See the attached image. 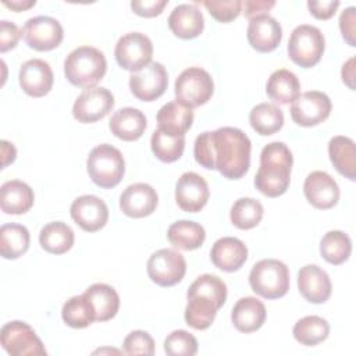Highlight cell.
<instances>
[{
  "mask_svg": "<svg viewBox=\"0 0 356 356\" xmlns=\"http://www.w3.org/2000/svg\"><path fill=\"white\" fill-rule=\"evenodd\" d=\"M167 3V0H134L131 1V8L135 14L150 18L160 15Z\"/></svg>",
  "mask_w": 356,
  "mask_h": 356,
  "instance_id": "obj_46",
  "label": "cell"
},
{
  "mask_svg": "<svg viewBox=\"0 0 356 356\" xmlns=\"http://www.w3.org/2000/svg\"><path fill=\"white\" fill-rule=\"evenodd\" d=\"M33 191L19 179H11L1 185L0 207L6 214H24L33 206Z\"/></svg>",
  "mask_w": 356,
  "mask_h": 356,
  "instance_id": "obj_27",
  "label": "cell"
},
{
  "mask_svg": "<svg viewBox=\"0 0 356 356\" xmlns=\"http://www.w3.org/2000/svg\"><path fill=\"white\" fill-rule=\"evenodd\" d=\"M75 241L74 231L63 221H53L46 224L39 234L40 246L51 254L67 253Z\"/></svg>",
  "mask_w": 356,
  "mask_h": 356,
  "instance_id": "obj_33",
  "label": "cell"
},
{
  "mask_svg": "<svg viewBox=\"0 0 356 356\" xmlns=\"http://www.w3.org/2000/svg\"><path fill=\"white\" fill-rule=\"evenodd\" d=\"M86 168L90 179L97 186L110 189L117 186L124 177V156L117 147L108 143H102L90 150L86 160Z\"/></svg>",
  "mask_w": 356,
  "mask_h": 356,
  "instance_id": "obj_5",
  "label": "cell"
},
{
  "mask_svg": "<svg viewBox=\"0 0 356 356\" xmlns=\"http://www.w3.org/2000/svg\"><path fill=\"white\" fill-rule=\"evenodd\" d=\"M17 156V150L14 147L13 143L7 142V140H1V157H3V167H7L10 163H13L15 160Z\"/></svg>",
  "mask_w": 356,
  "mask_h": 356,
  "instance_id": "obj_50",
  "label": "cell"
},
{
  "mask_svg": "<svg viewBox=\"0 0 356 356\" xmlns=\"http://www.w3.org/2000/svg\"><path fill=\"white\" fill-rule=\"evenodd\" d=\"M149 278L160 286H172L182 281L186 273L185 257L174 249H159L146 264Z\"/></svg>",
  "mask_w": 356,
  "mask_h": 356,
  "instance_id": "obj_11",
  "label": "cell"
},
{
  "mask_svg": "<svg viewBox=\"0 0 356 356\" xmlns=\"http://www.w3.org/2000/svg\"><path fill=\"white\" fill-rule=\"evenodd\" d=\"M125 355H154V341L149 332L135 330L129 332L122 343Z\"/></svg>",
  "mask_w": 356,
  "mask_h": 356,
  "instance_id": "obj_43",
  "label": "cell"
},
{
  "mask_svg": "<svg viewBox=\"0 0 356 356\" xmlns=\"http://www.w3.org/2000/svg\"><path fill=\"white\" fill-rule=\"evenodd\" d=\"M252 143L248 135L234 127L200 134L193 146L195 160L207 170H217L228 179L242 178L250 165Z\"/></svg>",
  "mask_w": 356,
  "mask_h": 356,
  "instance_id": "obj_1",
  "label": "cell"
},
{
  "mask_svg": "<svg viewBox=\"0 0 356 356\" xmlns=\"http://www.w3.org/2000/svg\"><path fill=\"white\" fill-rule=\"evenodd\" d=\"M264 209L261 203L253 197L238 199L229 211L231 222L239 229L254 228L263 218Z\"/></svg>",
  "mask_w": 356,
  "mask_h": 356,
  "instance_id": "obj_39",
  "label": "cell"
},
{
  "mask_svg": "<svg viewBox=\"0 0 356 356\" xmlns=\"http://www.w3.org/2000/svg\"><path fill=\"white\" fill-rule=\"evenodd\" d=\"M61 317L63 321L72 328H85L96 321L93 309L83 293L70 298L63 305Z\"/></svg>",
  "mask_w": 356,
  "mask_h": 356,
  "instance_id": "obj_40",
  "label": "cell"
},
{
  "mask_svg": "<svg viewBox=\"0 0 356 356\" xmlns=\"http://www.w3.org/2000/svg\"><path fill=\"white\" fill-rule=\"evenodd\" d=\"M185 321L195 330H206L211 325L220 307L227 299L225 282L213 274L199 275L186 292Z\"/></svg>",
  "mask_w": 356,
  "mask_h": 356,
  "instance_id": "obj_2",
  "label": "cell"
},
{
  "mask_svg": "<svg viewBox=\"0 0 356 356\" xmlns=\"http://www.w3.org/2000/svg\"><path fill=\"white\" fill-rule=\"evenodd\" d=\"M307 7L310 14L317 19H328L331 18L337 8L339 7V1L331 0V1H307Z\"/></svg>",
  "mask_w": 356,
  "mask_h": 356,
  "instance_id": "obj_48",
  "label": "cell"
},
{
  "mask_svg": "<svg viewBox=\"0 0 356 356\" xmlns=\"http://www.w3.org/2000/svg\"><path fill=\"white\" fill-rule=\"evenodd\" d=\"M274 6V0H245L242 1V13L246 18L252 19L254 17L267 14Z\"/></svg>",
  "mask_w": 356,
  "mask_h": 356,
  "instance_id": "obj_47",
  "label": "cell"
},
{
  "mask_svg": "<svg viewBox=\"0 0 356 356\" xmlns=\"http://www.w3.org/2000/svg\"><path fill=\"white\" fill-rule=\"evenodd\" d=\"M168 86V74L161 63H150L129 76V89L132 95L143 102L159 99Z\"/></svg>",
  "mask_w": 356,
  "mask_h": 356,
  "instance_id": "obj_14",
  "label": "cell"
},
{
  "mask_svg": "<svg viewBox=\"0 0 356 356\" xmlns=\"http://www.w3.org/2000/svg\"><path fill=\"white\" fill-rule=\"evenodd\" d=\"M0 342L11 356L46 355V349L35 330L25 321H10L1 327Z\"/></svg>",
  "mask_w": 356,
  "mask_h": 356,
  "instance_id": "obj_10",
  "label": "cell"
},
{
  "mask_svg": "<svg viewBox=\"0 0 356 356\" xmlns=\"http://www.w3.org/2000/svg\"><path fill=\"white\" fill-rule=\"evenodd\" d=\"M103 352H115V353H118V350H115V349H99V350H95V353H103Z\"/></svg>",
  "mask_w": 356,
  "mask_h": 356,
  "instance_id": "obj_52",
  "label": "cell"
},
{
  "mask_svg": "<svg viewBox=\"0 0 356 356\" xmlns=\"http://www.w3.org/2000/svg\"><path fill=\"white\" fill-rule=\"evenodd\" d=\"M246 36L249 44L254 50L260 53H268L277 49L281 43L282 28L275 18L264 14L249 19Z\"/></svg>",
  "mask_w": 356,
  "mask_h": 356,
  "instance_id": "obj_21",
  "label": "cell"
},
{
  "mask_svg": "<svg viewBox=\"0 0 356 356\" xmlns=\"http://www.w3.org/2000/svg\"><path fill=\"white\" fill-rule=\"evenodd\" d=\"M3 4L6 7H8V8H11L13 11L19 13V11H25V10L31 8V7H33L36 4V1L35 0H22V1L21 0H11V1L4 0Z\"/></svg>",
  "mask_w": 356,
  "mask_h": 356,
  "instance_id": "obj_51",
  "label": "cell"
},
{
  "mask_svg": "<svg viewBox=\"0 0 356 356\" xmlns=\"http://www.w3.org/2000/svg\"><path fill=\"white\" fill-rule=\"evenodd\" d=\"M168 28L179 39H193L203 32L204 18L195 4H179L168 17Z\"/></svg>",
  "mask_w": 356,
  "mask_h": 356,
  "instance_id": "obj_24",
  "label": "cell"
},
{
  "mask_svg": "<svg viewBox=\"0 0 356 356\" xmlns=\"http://www.w3.org/2000/svg\"><path fill=\"white\" fill-rule=\"evenodd\" d=\"M22 36L26 44L38 51H49L56 49L64 38L61 24L47 15H38L29 18L24 28Z\"/></svg>",
  "mask_w": 356,
  "mask_h": 356,
  "instance_id": "obj_13",
  "label": "cell"
},
{
  "mask_svg": "<svg viewBox=\"0 0 356 356\" xmlns=\"http://www.w3.org/2000/svg\"><path fill=\"white\" fill-rule=\"evenodd\" d=\"M164 350L170 356H193L197 353V341L188 331L175 330L165 338Z\"/></svg>",
  "mask_w": 356,
  "mask_h": 356,
  "instance_id": "obj_41",
  "label": "cell"
},
{
  "mask_svg": "<svg viewBox=\"0 0 356 356\" xmlns=\"http://www.w3.org/2000/svg\"><path fill=\"white\" fill-rule=\"evenodd\" d=\"M325 40L323 32L313 25H298L288 40L289 58L302 68L314 67L324 53Z\"/></svg>",
  "mask_w": 356,
  "mask_h": 356,
  "instance_id": "obj_7",
  "label": "cell"
},
{
  "mask_svg": "<svg viewBox=\"0 0 356 356\" xmlns=\"http://www.w3.org/2000/svg\"><path fill=\"white\" fill-rule=\"evenodd\" d=\"M266 93L271 100L288 104L300 95V82L292 71L281 68L270 75L266 83Z\"/></svg>",
  "mask_w": 356,
  "mask_h": 356,
  "instance_id": "obj_31",
  "label": "cell"
},
{
  "mask_svg": "<svg viewBox=\"0 0 356 356\" xmlns=\"http://www.w3.org/2000/svg\"><path fill=\"white\" fill-rule=\"evenodd\" d=\"M266 307L261 300L253 296L241 298L231 312L234 327L243 334L257 331L266 321Z\"/></svg>",
  "mask_w": 356,
  "mask_h": 356,
  "instance_id": "obj_25",
  "label": "cell"
},
{
  "mask_svg": "<svg viewBox=\"0 0 356 356\" xmlns=\"http://www.w3.org/2000/svg\"><path fill=\"white\" fill-rule=\"evenodd\" d=\"M356 8L355 7H348L342 11L339 17V29L342 33V38L346 40V43L352 47L356 46L355 35H356Z\"/></svg>",
  "mask_w": 356,
  "mask_h": 356,
  "instance_id": "obj_45",
  "label": "cell"
},
{
  "mask_svg": "<svg viewBox=\"0 0 356 356\" xmlns=\"http://www.w3.org/2000/svg\"><path fill=\"white\" fill-rule=\"evenodd\" d=\"M341 75H342V81L343 83H346L349 86V89L355 90V57H350L343 65H342V71H341Z\"/></svg>",
  "mask_w": 356,
  "mask_h": 356,
  "instance_id": "obj_49",
  "label": "cell"
},
{
  "mask_svg": "<svg viewBox=\"0 0 356 356\" xmlns=\"http://www.w3.org/2000/svg\"><path fill=\"white\" fill-rule=\"evenodd\" d=\"M293 157L282 142L266 145L260 153V167L254 177V185L263 195L277 197L286 192L291 182Z\"/></svg>",
  "mask_w": 356,
  "mask_h": 356,
  "instance_id": "obj_3",
  "label": "cell"
},
{
  "mask_svg": "<svg viewBox=\"0 0 356 356\" xmlns=\"http://www.w3.org/2000/svg\"><path fill=\"white\" fill-rule=\"evenodd\" d=\"M328 156L337 171L350 181L356 178V147L348 136H334L328 143Z\"/></svg>",
  "mask_w": 356,
  "mask_h": 356,
  "instance_id": "obj_29",
  "label": "cell"
},
{
  "mask_svg": "<svg viewBox=\"0 0 356 356\" xmlns=\"http://www.w3.org/2000/svg\"><path fill=\"white\" fill-rule=\"evenodd\" d=\"M150 146L153 154L163 163L177 161L185 149V135H174L163 129H156L152 134Z\"/></svg>",
  "mask_w": 356,
  "mask_h": 356,
  "instance_id": "obj_36",
  "label": "cell"
},
{
  "mask_svg": "<svg viewBox=\"0 0 356 356\" xmlns=\"http://www.w3.org/2000/svg\"><path fill=\"white\" fill-rule=\"evenodd\" d=\"M114 107V96L106 88L85 89L72 106V115L82 124L104 118Z\"/></svg>",
  "mask_w": 356,
  "mask_h": 356,
  "instance_id": "obj_15",
  "label": "cell"
},
{
  "mask_svg": "<svg viewBox=\"0 0 356 356\" xmlns=\"http://www.w3.org/2000/svg\"><path fill=\"white\" fill-rule=\"evenodd\" d=\"M31 236L21 224H3L0 228V253L4 259L14 260L26 253Z\"/></svg>",
  "mask_w": 356,
  "mask_h": 356,
  "instance_id": "obj_34",
  "label": "cell"
},
{
  "mask_svg": "<svg viewBox=\"0 0 356 356\" xmlns=\"http://www.w3.org/2000/svg\"><path fill=\"white\" fill-rule=\"evenodd\" d=\"M298 288L307 302L316 305L327 302L332 289L328 274L316 264H307L299 270Z\"/></svg>",
  "mask_w": 356,
  "mask_h": 356,
  "instance_id": "obj_22",
  "label": "cell"
},
{
  "mask_svg": "<svg viewBox=\"0 0 356 356\" xmlns=\"http://www.w3.org/2000/svg\"><path fill=\"white\" fill-rule=\"evenodd\" d=\"M107 71L104 54L92 46L74 49L64 61V74L70 83L79 88H95Z\"/></svg>",
  "mask_w": 356,
  "mask_h": 356,
  "instance_id": "obj_4",
  "label": "cell"
},
{
  "mask_svg": "<svg viewBox=\"0 0 356 356\" xmlns=\"http://www.w3.org/2000/svg\"><path fill=\"white\" fill-rule=\"evenodd\" d=\"M249 285L264 299L282 298L289 289V270L280 260L263 259L252 267Z\"/></svg>",
  "mask_w": 356,
  "mask_h": 356,
  "instance_id": "obj_6",
  "label": "cell"
},
{
  "mask_svg": "<svg viewBox=\"0 0 356 356\" xmlns=\"http://www.w3.org/2000/svg\"><path fill=\"white\" fill-rule=\"evenodd\" d=\"M331 108V100L325 93L309 90L292 102L291 117L300 127H314L330 117Z\"/></svg>",
  "mask_w": 356,
  "mask_h": 356,
  "instance_id": "obj_12",
  "label": "cell"
},
{
  "mask_svg": "<svg viewBox=\"0 0 356 356\" xmlns=\"http://www.w3.org/2000/svg\"><path fill=\"white\" fill-rule=\"evenodd\" d=\"M71 218L86 232L102 229L108 220L107 204L95 195L76 197L70 207Z\"/></svg>",
  "mask_w": 356,
  "mask_h": 356,
  "instance_id": "obj_17",
  "label": "cell"
},
{
  "mask_svg": "<svg viewBox=\"0 0 356 356\" xmlns=\"http://www.w3.org/2000/svg\"><path fill=\"white\" fill-rule=\"evenodd\" d=\"M83 295L93 309L96 321L111 320L118 313L120 296L113 286L107 284H93Z\"/></svg>",
  "mask_w": 356,
  "mask_h": 356,
  "instance_id": "obj_28",
  "label": "cell"
},
{
  "mask_svg": "<svg viewBox=\"0 0 356 356\" xmlns=\"http://www.w3.org/2000/svg\"><path fill=\"white\" fill-rule=\"evenodd\" d=\"M19 86L32 97H42L53 88V71L47 61L42 58H32L25 61L18 74Z\"/></svg>",
  "mask_w": 356,
  "mask_h": 356,
  "instance_id": "obj_19",
  "label": "cell"
},
{
  "mask_svg": "<svg viewBox=\"0 0 356 356\" xmlns=\"http://www.w3.org/2000/svg\"><path fill=\"white\" fill-rule=\"evenodd\" d=\"M114 56L121 68L131 72H138L152 61V40L140 32L125 33L115 44Z\"/></svg>",
  "mask_w": 356,
  "mask_h": 356,
  "instance_id": "obj_9",
  "label": "cell"
},
{
  "mask_svg": "<svg viewBox=\"0 0 356 356\" xmlns=\"http://www.w3.org/2000/svg\"><path fill=\"white\" fill-rule=\"evenodd\" d=\"M147 127L145 114L134 107H124L117 110L108 122V128L114 136L121 140H138Z\"/></svg>",
  "mask_w": 356,
  "mask_h": 356,
  "instance_id": "obj_26",
  "label": "cell"
},
{
  "mask_svg": "<svg viewBox=\"0 0 356 356\" xmlns=\"http://www.w3.org/2000/svg\"><path fill=\"white\" fill-rule=\"evenodd\" d=\"M320 253L323 259L334 266L346 261L352 253V242L343 231H328L320 242Z\"/></svg>",
  "mask_w": 356,
  "mask_h": 356,
  "instance_id": "obj_38",
  "label": "cell"
},
{
  "mask_svg": "<svg viewBox=\"0 0 356 356\" xmlns=\"http://www.w3.org/2000/svg\"><path fill=\"white\" fill-rule=\"evenodd\" d=\"M209 196V185L202 175L188 171L178 178L175 185V202L181 210L197 213L206 206Z\"/></svg>",
  "mask_w": 356,
  "mask_h": 356,
  "instance_id": "obj_16",
  "label": "cell"
},
{
  "mask_svg": "<svg viewBox=\"0 0 356 356\" xmlns=\"http://www.w3.org/2000/svg\"><path fill=\"white\" fill-rule=\"evenodd\" d=\"M202 4L218 22H229L242 11L241 0H204Z\"/></svg>",
  "mask_w": 356,
  "mask_h": 356,
  "instance_id": "obj_42",
  "label": "cell"
},
{
  "mask_svg": "<svg viewBox=\"0 0 356 356\" xmlns=\"http://www.w3.org/2000/svg\"><path fill=\"white\" fill-rule=\"evenodd\" d=\"M22 36V32L19 28L10 21H0V51L6 53L11 49H14Z\"/></svg>",
  "mask_w": 356,
  "mask_h": 356,
  "instance_id": "obj_44",
  "label": "cell"
},
{
  "mask_svg": "<svg viewBox=\"0 0 356 356\" xmlns=\"http://www.w3.org/2000/svg\"><path fill=\"white\" fill-rule=\"evenodd\" d=\"M249 122L259 135L268 136L282 128L284 113L273 103H260L250 110Z\"/></svg>",
  "mask_w": 356,
  "mask_h": 356,
  "instance_id": "obj_35",
  "label": "cell"
},
{
  "mask_svg": "<svg viewBox=\"0 0 356 356\" xmlns=\"http://www.w3.org/2000/svg\"><path fill=\"white\" fill-rule=\"evenodd\" d=\"M303 192L307 202L320 210L331 209L339 200V186L325 171L310 172L305 179Z\"/></svg>",
  "mask_w": 356,
  "mask_h": 356,
  "instance_id": "obj_18",
  "label": "cell"
},
{
  "mask_svg": "<svg viewBox=\"0 0 356 356\" xmlns=\"http://www.w3.org/2000/svg\"><path fill=\"white\" fill-rule=\"evenodd\" d=\"M159 203L157 192L153 186L138 182L125 188L120 196L121 211L132 218H142L150 216Z\"/></svg>",
  "mask_w": 356,
  "mask_h": 356,
  "instance_id": "obj_20",
  "label": "cell"
},
{
  "mask_svg": "<svg viewBox=\"0 0 356 356\" xmlns=\"http://www.w3.org/2000/svg\"><path fill=\"white\" fill-rule=\"evenodd\" d=\"M175 97L181 104L195 108L206 104L214 92L211 75L200 67L184 70L175 79Z\"/></svg>",
  "mask_w": 356,
  "mask_h": 356,
  "instance_id": "obj_8",
  "label": "cell"
},
{
  "mask_svg": "<svg viewBox=\"0 0 356 356\" xmlns=\"http://www.w3.org/2000/svg\"><path fill=\"white\" fill-rule=\"evenodd\" d=\"M293 338L305 345L314 346L327 339L330 334V324L320 316H306L298 320L293 325Z\"/></svg>",
  "mask_w": 356,
  "mask_h": 356,
  "instance_id": "obj_37",
  "label": "cell"
},
{
  "mask_svg": "<svg viewBox=\"0 0 356 356\" xmlns=\"http://www.w3.org/2000/svg\"><path fill=\"white\" fill-rule=\"evenodd\" d=\"M167 238L170 243L178 249L195 250L203 245L206 239V231L199 222L179 220L168 227Z\"/></svg>",
  "mask_w": 356,
  "mask_h": 356,
  "instance_id": "obj_32",
  "label": "cell"
},
{
  "mask_svg": "<svg viewBox=\"0 0 356 356\" xmlns=\"http://www.w3.org/2000/svg\"><path fill=\"white\" fill-rule=\"evenodd\" d=\"M210 259L217 268L234 273L245 264L248 259V248L238 238L222 236L211 246Z\"/></svg>",
  "mask_w": 356,
  "mask_h": 356,
  "instance_id": "obj_23",
  "label": "cell"
},
{
  "mask_svg": "<svg viewBox=\"0 0 356 356\" xmlns=\"http://www.w3.org/2000/svg\"><path fill=\"white\" fill-rule=\"evenodd\" d=\"M156 118L159 129L174 135H185V132L192 127L193 111L175 100L164 104L157 111Z\"/></svg>",
  "mask_w": 356,
  "mask_h": 356,
  "instance_id": "obj_30",
  "label": "cell"
}]
</instances>
